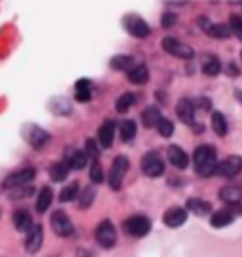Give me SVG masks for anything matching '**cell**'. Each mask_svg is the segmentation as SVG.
I'll list each match as a JSON object with an SVG mask.
<instances>
[{
    "instance_id": "1",
    "label": "cell",
    "mask_w": 242,
    "mask_h": 257,
    "mask_svg": "<svg viewBox=\"0 0 242 257\" xmlns=\"http://www.w3.org/2000/svg\"><path fill=\"white\" fill-rule=\"evenodd\" d=\"M195 172L202 178H210L218 172V159H216V150L208 144L199 146L193 153Z\"/></svg>"
},
{
    "instance_id": "2",
    "label": "cell",
    "mask_w": 242,
    "mask_h": 257,
    "mask_svg": "<svg viewBox=\"0 0 242 257\" xmlns=\"http://www.w3.org/2000/svg\"><path fill=\"white\" fill-rule=\"evenodd\" d=\"M127 170H129V159L125 157V155H117L112 163V169L108 172V185L112 187V189H119L121 184H123V178L127 174Z\"/></svg>"
},
{
    "instance_id": "3",
    "label": "cell",
    "mask_w": 242,
    "mask_h": 257,
    "mask_svg": "<svg viewBox=\"0 0 242 257\" xmlns=\"http://www.w3.org/2000/svg\"><path fill=\"white\" fill-rule=\"evenodd\" d=\"M115 238H117V234H115V227L112 225V221L110 219H102L97 225V229H95V240L98 242V246H102L106 249L113 248Z\"/></svg>"
},
{
    "instance_id": "4",
    "label": "cell",
    "mask_w": 242,
    "mask_h": 257,
    "mask_svg": "<svg viewBox=\"0 0 242 257\" xmlns=\"http://www.w3.org/2000/svg\"><path fill=\"white\" fill-rule=\"evenodd\" d=\"M123 229H125V233L131 234V236L142 238V236H146V234L150 233L152 221L146 216H131L129 219L123 223Z\"/></svg>"
},
{
    "instance_id": "5",
    "label": "cell",
    "mask_w": 242,
    "mask_h": 257,
    "mask_svg": "<svg viewBox=\"0 0 242 257\" xmlns=\"http://www.w3.org/2000/svg\"><path fill=\"white\" fill-rule=\"evenodd\" d=\"M161 48L165 49L169 55L178 57V59H191V57L195 55V51H193L191 46H187V44L176 40V38H170V36L163 38Z\"/></svg>"
},
{
    "instance_id": "6",
    "label": "cell",
    "mask_w": 242,
    "mask_h": 257,
    "mask_svg": "<svg viewBox=\"0 0 242 257\" xmlns=\"http://www.w3.org/2000/svg\"><path fill=\"white\" fill-rule=\"evenodd\" d=\"M123 27L135 38H146V36H150V27H148V23L140 16H137V14H129V16L123 17Z\"/></svg>"
},
{
    "instance_id": "7",
    "label": "cell",
    "mask_w": 242,
    "mask_h": 257,
    "mask_svg": "<svg viewBox=\"0 0 242 257\" xmlns=\"http://www.w3.org/2000/svg\"><path fill=\"white\" fill-rule=\"evenodd\" d=\"M51 229L55 231V234L65 236V238L74 236V233H76L74 225L70 223V219H68V216H66L63 210H55V212L51 214Z\"/></svg>"
},
{
    "instance_id": "8",
    "label": "cell",
    "mask_w": 242,
    "mask_h": 257,
    "mask_svg": "<svg viewBox=\"0 0 242 257\" xmlns=\"http://www.w3.org/2000/svg\"><path fill=\"white\" fill-rule=\"evenodd\" d=\"M34 174H36L34 169H23V170H19V172H14V174H10V176L4 180V189H6V191H8V189L14 191V189L25 187V185H29L34 180Z\"/></svg>"
},
{
    "instance_id": "9",
    "label": "cell",
    "mask_w": 242,
    "mask_h": 257,
    "mask_svg": "<svg viewBox=\"0 0 242 257\" xmlns=\"http://www.w3.org/2000/svg\"><path fill=\"white\" fill-rule=\"evenodd\" d=\"M142 172L150 178H159L165 172L163 159L155 152L146 153L144 157H142Z\"/></svg>"
},
{
    "instance_id": "10",
    "label": "cell",
    "mask_w": 242,
    "mask_h": 257,
    "mask_svg": "<svg viewBox=\"0 0 242 257\" xmlns=\"http://www.w3.org/2000/svg\"><path fill=\"white\" fill-rule=\"evenodd\" d=\"M238 172H242V157L240 155H229L227 159L219 161L218 165V176L223 178H233L236 176Z\"/></svg>"
},
{
    "instance_id": "11",
    "label": "cell",
    "mask_w": 242,
    "mask_h": 257,
    "mask_svg": "<svg viewBox=\"0 0 242 257\" xmlns=\"http://www.w3.org/2000/svg\"><path fill=\"white\" fill-rule=\"evenodd\" d=\"M186 221H187V212L184 208H180V206L169 208L165 214H163V223L167 225V227H172V229L182 227Z\"/></svg>"
},
{
    "instance_id": "12",
    "label": "cell",
    "mask_w": 242,
    "mask_h": 257,
    "mask_svg": "<svg viewBox=\"0 0 242 257\" xmlns=\"http://www.w3.org/2000/svg\"><path fill=\"white\" fill-rule=\"evenodd\" d=\"M42 242H44V229H42V225H34L33 229L27 233L25 248L29 253H36L42 248Z\"/></svg>"
},
{
    "instance_id": "13",
    "label": "cell",
    "mask_w": 242,
    "mask_h": 257,
    "mask_svg": "<svg viewBox=\"0 0 242 257\" xmlns=\"http://www.w3.org/2000/svg\"><path fill=\"white\" fill-rule=\"evenodd\" d=\"M87 153L85 152H80V150H74V148H68L66 150V157H65V163L74 170H81L85 165H87Z\"/></svg>"
},
{
    "instance_id": "14",
    "label": "cell",
    "mask_w": 242,
    "mask_h": 257,
    "mask_svg": "<svg viewBox=\"0 0 242 257\" xmlns=\"http://www.w3.org/2000/svg\"><path fill=\"white\" fill-rule=\"evenodd\" d=\"M27 140H29V144L33 146L34 150H40V148H44L46 142L49 140V135H48V131L40 128L38 125H31L29 135H27Z\"/></svg>"
},
{
    "instance_id": "15",
    "label": "cell",
    "mask_w": 242,
    "mask_h": 257,
    "mask_svg": "<svg viewBox=\"0 0 242 257\" xmlns=\"http://www.w3.org/2000/svg\"><path fill=\"white\" fill-rule=\"evenodd\" d=\"M176 115L180 117V121L182 123H186V125H193V115H195V104L191 102V100H187V98H184V100H180L176 106Z\"/></svg>"
},
{
    "instance_id": "16",
    "label": "cell",
    "mask_w": 242,
    "mask_h": 257,
    "mask_svg": "<svg viewBox=\"0 0 242 257\" xmlns=\"http://www.w3.org/2000/svg\"><path fill=\"white\" fill-rule=\"evenodd\" d=\"M113 133H115V123L112 119H106L100 128H98V140H100V146L102 148H112L113 144Z\"/></svg>"
},
{
    "instance_id": "17",
    "label": "cell",
    "mask_w": 242,
    "mask_h": 257,
    "mask_svg": "<svg viewBox=\"0 0 242 257\" xmlns=\"http://www.w3.org/2000/svg\"><path fill=\"white\" fill-rule=\"evenodd\" d=\"M12 219H14V225H16L17 231H31L34 225H33V216H31V212L29 210H16L14 212V216H12Z\"/></svg>"
},
{
    "instance_id": "18",
    "label": "cell",
    "mask_w": 242,
    "mask_h": 257,
    "mask_svg": "<svg viewBox=\"0 0 242 257\" xmlns=\"http://www.w3.org/2000/svg\"><path fill=\"white\" fill-rule=\"evenodd\" d=\"M233 217H234V214L231 212V208L218 210V212H214L212 217H210V225H212L214 229H223V227L233 223Z\"/></svg>"
},
{
    "instance_id": "19",
    "label": "cell",
    "mask_w": 242,
    "mask_h": 257,
    "mask_svg": "<svg viewBox=\"0 0 242 257\" xmlns=\"http://www.w3.org/2000/svg\"><path fill=\"white\" fill-rule=\"evenodd\" d=\"M91 91H93V87H91V81L87 78H81L74 85V96H76V100L81 102V104L91 100Z\"/></svg>"
},
{
    "instance_id": "20",
    "label": "cell",
    "mask_w": 242,
    "mask_h": 257,
    "mask_svg": "<svg viewBox=\"0 0 242 257\" xmlns=\"http://www.w3.org/2000/svg\"><path fill=\"white\" fill-rule=\"evenodd\" d=\"M219 199H221L223 202H227L229 206L240 204V202H242V187H236V185L223 187V189L219 191Z\"/></svg>"
},
{
    "instance_id": "21",
    "label": "cell",
    "mask_w": 242,
    "mask_h": 257,
    "mask_svg": "<svg viewBox=\"0 0 242 257\" xmlns=\"http://www.w3.org/2000/svg\"><path fill=\"white\" fill-rule=\"evenodd\" d=\"M169 161L172 163V167H176V169H186L189 159H187V153L182 150V148H178V146H170L169 148Z\"/></svg>"
},
{
    "instance_id": "22",
    "label": "cell",
    "mask_w": 242,
    "mask_h": 257,
    "mask_svg": "<svg viewBox=\"0 0 242 257\" xmlns=\"http://www.w3.org/2000/svg\"><path fill=\"white\" fill-rule=\"evenodd\" d=\"M110 66H112L113 70H117V72L123 70V72L129 74L131 70L137 66V63H135V59L131 55H115L112 61H110Z\"/></svg>"
},
{
    "instance_id": "23",
    "label": "cell",
    "mask_w": 242,
    "mask_h": 257,
    "mask_svg": "<svg viewBox=\"0 0 242 257\" xmlns=\"http://www.w3.org/2000/svg\"><path fill=\"white\" fill-rule=\"evenodd\" d=\"M201 64H202V72L206 74V76H218L219 70H221V63H219V59L216 55H204L201 59Z\"/></svg>"
},
{
    "instance_id": "24",
    "label": "cell",
    "mask_w": 242,
    "mask_h": 257,
    "mask_svg": "<svg viewBox=\"0 0 242 257\" xmlns=\"http://www.w3.org/2000/svg\"><path fill=\"white\" fill-rule=\"evenodd\" d=\"M161 112L155 108V106H148L144 112H142V123H144V127L152 128V127H157L159 123H161Z\"/></svg>"
},
{
    "instance_id": "25",
    "label": "cell",
    "mask_w": 242,
    "mask_h": 257,
    "mask_svg": "<svg viewBox=\"0 0 242 257\" xmlns=\"http://www.w3.org/2000/svg\"><path fill=\"white\" fill-rule=\"evenodd\" d=\"M186 206L189 212H193L195 216H206L210 212V204L206 201H202V199H195V197H191V199H187Z\"/></svg>"
},
{
    "instance_id": "26",
    "label": "cell",
    "mask_w": 242,
    "mask_h": 257,
    "mask_svg": "<svg viewBox=\"0 0 242 257\" xmlns=\"http://www.w3.org/2000/svg\"><path fill=\"white\" fill-rule=\"evenodd\" d=\"M210 121H212V131L218 135V137H225L227 135V119L223 117L221 112H212L210 115Z\"/></svg>"
},
{
    "instance_id": "27",
    "label": "cell",
    "mask_w": 242,
    "mask_h": 257,
    "mask_svg": "<svg viewBox=\"0 0 242 257\" xmlns=\"http://www.w3.org/2000/svg\"><path fill=\"white\" fill-rule=\"evenodd\" d=\"M127 78H129V81L135 83V85H144L146 81H148V68H146V64H137V66L127 74Z\"/></svg>"
},
{
    "instance_id": "28",
    "label": "cell",
    "mask_w": 242,
    "mask_h": 257,
    "mask_svg": "<svg viewBox=\"0 0 242 257\" xmlns=\"http://www.w3.org/2000/svg\"><path fill=\"white\" fill-rule=\"evenodd\" d=\"M68 170L70 167L66 165L65 161H59L55 165H51V169H49V176L53 182H65L66 176H68Z\"/></svg>"
},
{
    "instance_id": "29",
    "label": "cell",
    "mask_w": 242,
    "mask_h": 257,
    "mask_svg": "<svg viewBox=\"0 0 242 257\" xmlns=\"http://www.w3.org/2000/svg\"><path fill=\"white\" fill-rule=\"evenodd\" d=\"M119 137L123 142H131L137 137V123L131 119H125L119 123Z\"/></svg>"
},
{
    "instance_id": "30",
    "label": "cell",
    "mask_w": 242,
    "mask_h": 257,
    "mask_svg": "<svg viewBox=\"0 0 242 257\" xmlns=\"http://www.w3.org/2000/svg\"><path fill=\"white\" fill-rule=\"evenodd\" d=\"M51 201H53V189H51V187H44V189L40 191V195H38L36 210H38L40 214H44V212L51 206Z\"/></svg>"
},
{
    "instance_id": "31",
    "label": "cell",
    "mask_w": 242,
    "mask_h": 257,
    "mask_svg": "<svg viewBox=\"0 0 242 257\" xmlns=\"http://www.w3.org/2000/svg\"><path fill=\"white\" fill-rule=\"evenodd\" d=\"M208 34L212 36V38H219V40H225V38H229L231 34H233V31H231V27L225 23H216L210 27Z\"/></svg>"
},
{
    "instance_id": "32",
    "label": "cell",
    "mask_w": 242,
    "mask_h": 257,
    "mask_svg": "<svg viewBox=\"0 0 242 257\" xmlns=\"http://www.w3.org/2000/svg\"><path fill=\"white\" fill-rule=\"evenodd\" d=\"M135 100H137L135 93H123V95L117 96V100H115V110L119 113H125L131 106L135 104Z\"/></svg>"
},
{
    "instance_id": "33",
    "label": "cell",
    "mask_w": 242,
    "mask_h": 257,
    "mask_svg": "<svg viewBox=\"0 0 242 257\" xmlns=\"http://www.w3.org/2000/svg\"><path fill=\"white\" fill-rule=\"evenodd\" d=\"M78 189H80L78 182H74V184L66 185L65 189L61 191V197H59V201H61V202H70V201H74V199L78 197V193H80Z\"/></svg>"
},
{
    "instance_id": "34",
    "label": "cell",
    "mask_w": 242,
    "mask_h": 257,
    "mask_svg": "<svg viewBox=\"0 0 242 257\" xmlns=\"http://www.w3.org/2000/svg\"><path fill=\"white\" fill-rule=\"evenodd\" d=\"M95 195H97L95 187H91V185L85 187L80 195V208H89L93 204V201H95Z\"/></svg>"
},
{
    "instance_id": "35",
    "label": "cell",
    "mask_w": 242,
    "mask_h": 257,
    "mask_svg": "<svg viewBox=\"0 0 242 257\" xmlns=\"http://www.w3.org/2000/svg\"><path fill=\"white\" fill-rule=\"evenodd\" d=\"M89 176H91V182H93V184H102V182H104V172H102V167H100L98 161H93Z\"/></svg>"
},
{
    "instance_id": "36",
    "label": "cell",
    "mask_w": 242,
    "mask_h": 257,
    "mask_svg": "<svg viewBox=\"0 0 242 257\" xmlns=\"http://www.w3.org/2000/svg\"><path fill=\"white\" fill-rule=\"evenodd\" d=\"M157 131H159V135L163 138H170L172 137V133H174V125H172V121L167 119V117H163L161 123L157 125Z\"/></svg>"
},
{
    "instance_id": "37",
    "label": "cell",
    "mask_w": 242,
    "mask_h": 257,
    "mask_svg": "<svg viewBox=\"0 0 242 257\" xmlns=\"http://www.w3.org/2000/svg\"><path fill=\"white\" fill-rule=\"evenodd\" d=\"M229 27H231V31H233L234 36H236L238 40H242V17L233 14L231 19H229Z\"/></svg>"
},
{
    "instance_id": "38",
    "label": "cell",
    "mask_w": 242,
    "mask_h": 257,
    "mask_svg": "<svg viewBox=\"0 0 242 257\" xmlns=\"http://www.w3.org/2000/svg\"><path fill=\"white\" fill-rule=\"evenodd\" d=\"M85 153H87V157L91 161H97L98 155H100V150L97 148V142L93 140V138H87L85 140Z\"/></svg>"
},
{
    "instance_id": "39",
    "label": "cell",
    "mask_w": 242,
    "mask_h": 257,
    "mask_svg": "<svg viewBox=\"0 0 242 257\" xmlns=\"http://www.w3.org/2000/svg\"><path fill=\"white\" fill-rule=\"evenodd\" d=\"M33 187H29V185H25V187H19V189H14V193H10V197L12 199H25V197H31L33 195Z\"/></svg>"
},
{
    "instance_id": "40",
    "label": "cell",
    "mask_w": 242,
    "mask_h": 257,
    "mask_svg": "<svg viewBox=\"0 0 242 257\" xmlns=\"http://www.w3.org/2000/svg\"><path fill=\"white\" fill-rule=\"evenodd\" d=\"M178 21V16L176 14H172V12H165L161 17V25L165 27V29H169V27H174Z\"/></svg>"
},
{
    "instance_id": "41",
    "label": "cell",
    "mask_w": 242,
    "mask_h": 257,
    "mask_svg": "<svg viewBox=\"0 0 242 257\" xmlns=\"http://www.w3.org/2000/svg\"><path fill=\"white\" fill-rule=\"evenodd\" d=\"M229 76H238V72H236V66H234V63L229 64Z\"/></svg>"
},
{
    "instance_id": "42",
    "label": "cell",
    "mask_w": 242,
    "mask_h": 257,
    "mask_svg": "<svg viewBox=\"0 0 242 257\" xmlns=\"http://www.w3.org/2000/svg\"><path fill=\"white\" fill-rule=\"evenodd\" d=\"M234 96L238 98V102L242 104V91H240V89H236V91H234Z\"/></svg>"
},
{
    "instance_id": "43",
    "label": "cell",
    "mask_w": 242,
    "mask_h": 257,
    "mask_svg": "<svg viewBox=\"0 0 242 257\" xmlns=\"http://www.w3.org/2000/svg\"><path fill=\"white\" fill-rule=\"evenodd\" d=\"M240 55H242V53H240Z\"/></svg>"
}]
</instances>
